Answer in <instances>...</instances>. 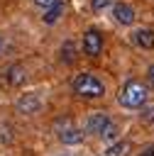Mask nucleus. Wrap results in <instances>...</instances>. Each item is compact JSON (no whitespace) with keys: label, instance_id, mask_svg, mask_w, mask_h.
Returning a JSON list of instances; mask_svg holds the SVG:
<instances>
[{"label":"nucleus","instance_id":"obj_1","mask_svg":"<svg viewBox=\"0 0 154 156\" xmlns=\"http://www.w3.org/2000/svg\"><path fill=\"white\" fill-rule=\"evenodd\" d=\"M147 95H149V90H147V85L142 83V80H127L125 85H122V90H120V95H117V102L122 105V107H130V110H134V107H142L144 102H147Z\"/></svg>","mask_w":154,"mask_h":156},{"label":"nucleus","instance_id":"obj_2","mask_svg":"<svg viewBox=\"0 0 154 156\" xmlns=\"http://www.w3.org/2000/svg\"><path fill=\"white\" fill-rule=\"evenodd\" d=\"M73 93L81 95V98H100V95H105V85L95 76L81 73V76L73 78Z\"/></svg>","mask_w":154,"mask_h":156},{"label":"nucleus","instance_id":"obj_3","mask_svg":"<svg viewBox=\"0 0 154 156\" xmlns=\"http://www.w3.org/2000/svg\"><path fill=\"white\" fill-rule=\"evenodd\" d=\"M56 136L64 144H81L83 141V129L73 127V122L66 117V119H59L56 122Z\"/></svg>","mask_w":154,"mask_h":156},{"label":"nucleus","instance_id":"obj_4","mask_svg":"<svg viewBox=\"0 0 154 156\" xmlns=\"http://www.w3.org/2000/svg\"><path fill=\"white\" fill-rule=\"evenodd\" d=\"M103 51V34L98 29H88L83 34V54L88 56H98Z\"/></svg>","mask_w":154,"mask_h":156},{"label":"nucleus","instance_id":"obj_5","mask_svg":"<svg viewBox=\"0 0 154 156\" xmlns=\"http://www.w3.org/2000/svg\"><path fill=\"white\" fill-rule=\"evenodd\" d=\"M112 17H115L117 24H125V27L134 24V20H137L134 10H132L127 2H117V5H112Z\"/></svg>","mask_w":154,"mask_h":156},{"label":"nucleus","instance_id":"obj_6","mask_svg":"<svg viewBox=\"0 0 154 156\" xmlns=\"http://www.w3.org/2000/svg\"><path fill=\"white\" fill-rule=\"evenodd\" d=\"M110 122H112V119H110L105 112H93V115L86 119V132H88V134L100 136V132H103V129H105Z\"/></svg>","mask_w":154,"mask_h":156},{"label":"nucleus","instance_id":"obj_7","mask_svg":"<svg viewBox=\"0 0 154 156\" xmlns=\"http://www.w3.org/2000/svg\"><path fill=\"white\" fill-rule=\"evenodd\" d=\"M39 107H42V100H39V95H34V93H27L24 98L17 100V112H22V115H34Z\"/></svg>","mask_w":154,"mask_h":156},{"label":"nucleus","instance_id":"obj_8","mask_svg":"<svg viewBox=\"0 0 154 156\" xmlns=\"http://www.w3.org/2000/svg\"><path fill=\"white\" fill-rule=\"evenodd\" d=\"M132 41H134L137 46H142V49H154V32L147 29V27L134 29V32H132Z\"/></svg>","mask_w":154,"mask_h":156},{"label":"nucleus","instance_id":"obj_9","mask_svg":"<svg viewBox=\"0 0 154 156\" xmlns=\"http://www.w3.org/2000/svg\"><path fill=\"white\" fill-rule=\"evenodd\" d=\"M24 80H27V71H24V66L15 63V66L7 68V83H10V85H22Z\"/></svg>","mask_w":154,"mask_h":156},{"label":"nucleus","instance_id":"obj_10","mask_svg":"<svg viewBox=\"0 0 154 156\" xmlns=\"http://www.w3.org/2000/svg\"><path fill=\"white\" fill-rule=\"evenodd\" d=\"M130 151H132V144L130 141H115V144H110L103 151V156H127Z\"/></svg>","mask_w":154,"mask_h":156},{"label":"nucleus","instance_id":"obj_11","mask_svg":"<svg viewBox=\"0 0 154 156\" xmlns=\"http://www.w3.org/2000/svg\"><path fill=\"white\" fill-rule=\"evenodd\" d=\"M61 15H64V2L59 0V2H54V5H49V7L44 10V17H42V20H44L46 24H54Z\"/></svg>","mask_w":154,"mask_h":156},{"label":"nucleus","instance_id":"obj_12","mask_svg":"<svg viewBox=\"0 0 154 156\" xmlns=\"http://www.w3.org/2000/svg\"><path fill=\"white\" fill-rule=\"evenodd\" d=\"M61 58H64L66 63H73V61H76V44H73V41H66V44L61 46Z\"/></svg>","mask_w":154,"mask_h":156},{"label":"nucleus","instance_id":"obj_13","mask_svg":"<svg viewBox=\"0 0 154 156\" xmlns=\"http://www.w3.org/2000/svg\"><path fill=\"white\" fill-rule=\"evenodd\" d=\"M115 136H117V127H115V124L110 122V124H108V127H105V129L100 132V139H105V141H110V139H115Z\"/></svg>","mask_w":154,"mask_h":156},{"label":"nucleus","instance_id":"obj_14","mask_svg":"<svg viewBox=\"0 0 154 156\" xmlns=\"http://www.w3.org/2000/svg\"><path fill=\"white\" fill-rule=\"evenodd\" d=\"M110 5H112V0H90L93 12H103V10H108Z\"/></svg>","mask_w":154,"mask_h":156},{"label":"nucleus","instance_id":"obj_15","mask_svg":"<svg viewBox=\"0 0 154 156\" xmlns=\"http://www.w3.org/2000/svg\"><path fill=\"white\" fill-rule=\"evenodd\" d=\"M142 107H144V105H142ZM139 117H142V122H144V124H149V122H154V105H149V107H144Z\"/></svg>","mask_w":154,"mask_h":156},{"label":"nucleus","instance_id":"obj_16","mask_svg":"<svg viewBox=\"0 0 154 156\" xmlns=\"http://www.w3.org/2000/svg\"><path fill=\"white\" fill-rule=\"evenodd\" d=\"M54 2H59V0H34V5H39V7H49V5H54Z\"/></svg>","mask_w":154,"mask_h":156},{"label":"nucleus","instance_id":"obj_17","mask_svg":"<svg viewBox=\"0 0 154 156\" xmlns=\"http://www.w3.org/2000/svg\"><path fill=\"white\" fill-rule=\"evenodd\" d=\"M139 156H154V144H152V146H147V149H144Z\"/></svg>","mask_w":154,"mask_h":156},{"label":"nucleus","instance_id":"obj_18","mask_svg":"<svg viewBox=\"0 0 154 156\" xmlns=\"http://www.w3.org/2000/svg\"><path fill=\"white\" fill-rule=\"evenodd\" d=\"M147 80L154 85V66H149V71H147Z\"/></svg>","mask_w":154,"mask_h":156},{"label":"nucleus","instance_id":"obj_19","mask_svg":"<svg viewBox=\"0 0 154 156\" xmlns=\"http://www.w3.org/2000/svg\"><path fill=\"white\" fill-rule=\"evenodd\" d=\"M2 46H5V39L0 37V54H2Z\"/></svg>","mask_w":154,"mask_h":156}]
</instances>
